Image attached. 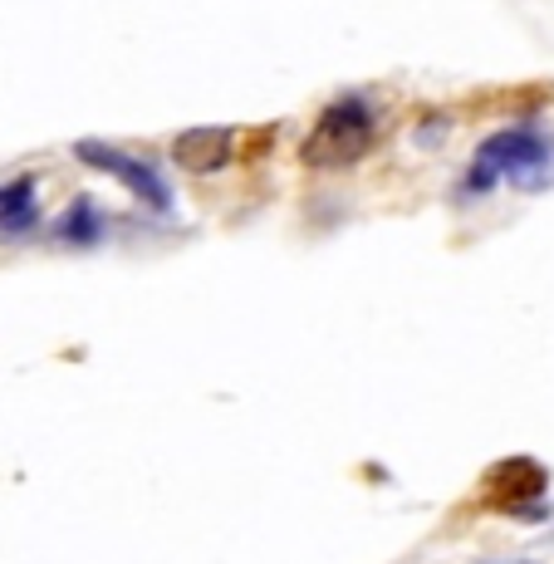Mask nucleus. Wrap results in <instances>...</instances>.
<instances>
[{
    "mask_svg": "<svg viewBox=\"0 0 554 564\" xmlns=\"http://www.w3.org/2000/svg\"><path fill=\"white\" fill-rule=\"evenodd\" d=\"M550 158H554L550 138H540L535 128H506V133L481 143L471 172H466V192H491L496 182H530L535 187L545 177Z\"/></svg>",
    "mask_w": 554,
    "mask_h": 564,
    "instance_id": "f257e3e1",
    "label": "nucleus"
},
{
    "mask_svg": "<svg viewBox=\"0 0 554 564\" xmlns=\"http://www.w3.org/2000/svg\"><path fill=\"white\" fill-rule=\"evenodd\" d=\"M368 143H373V108H368V99H334L319 113L314 133L304 138V162L344 167V162L363 158Z\"/></svg>",
    "mask_w": 554,
    "mask_h": 564,
    "instance_id": "f03ea898",
    "label": "nucleus"
},
{
    "mask_svg": "<svg viewBox=\"0 0 554 564\" xmlns=\"http://www.w3.org/2000/svg\"><path fill=\"white\" fill-rule=\"evenodd\" d=\"M74 153H79V162H89V167L113 172V177L123 182V187H133V197H143L148 206H157V212H167V206H172L167 182H162V177H157V167H148V162L118 153V148H108V143H79Z\"/></svg>",
    "mask_w": 554,
    "mask_h": 564,
    "instance_id": "7ed1b4c3",
    "label": "nucleus"
},
{
    "mask_svg": "<svg viewBox=\"0 0 554 564\" xmlns=\"http://www.w3.org/2000/svg\"><path fill=\"white\" fill-rule=\"evenodd\" d=\"M231 143H236L231 128H192V133H182L177 143H172V158L187 172H216L231 162V153H236Z\"/></svg>",
    "mask_w": 554,
    "mask_h": 564,
    "instance_id": "20e7f679",
    "label": "nucleus"
},
{
    "mask_svg": "<svg viewBox=\"0 0 554 564\" xmlns=\"http://www.w3.org/2000/svg\"><path fill=\"white\" fill-rule=\"evenodd\" d=\"M40 221V202H35V182L30 177H15L0 187V231L20 236Z\"/></svg>",
    "mask_w": 554,
    "mask_h": 564,
    "instance_id": "39448f33",
    "label": "nucleus"
},
{
    "mask_svg": "<svg viewBox=\"0 0 554 564\" xmlns=\"http://www.w3.org/2000/svg\"><path fill=\"white\" fill-rule=\"evenodd\" d=\"M54 231H59L64 241H99V212H94V202H74L69 212L59 216Z\"/></svg>",
    "mask_w": 554,
    "mask_h": 564,
    "instance_id": "423d86ee",
    "label": "nucleus"
}]
</instances>
